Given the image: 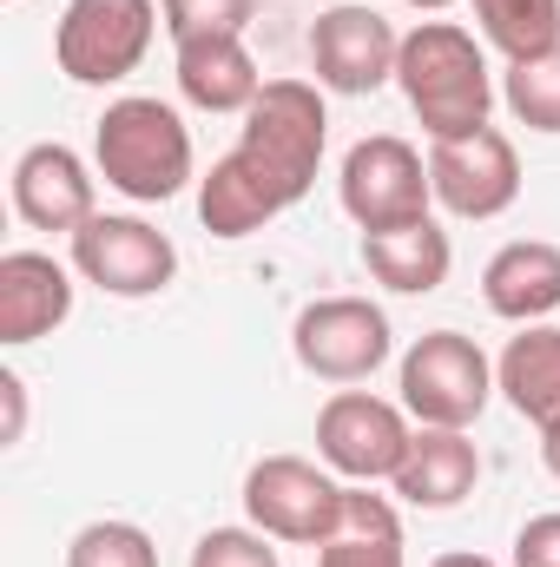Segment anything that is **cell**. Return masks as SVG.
Here are the masks:
<instances>
[{
	"instance_id": "obj_1",
	"label": "cell",
	"mask_w": 560,
	"mask_h": 567,
	"mask_svg": "<svg viewBox=\"0 0 560 567\" xmlns=\"http://www.w3.org/2000/svg\"><path fill=\"white\" fill-rule=\"evenodd\" d=\"M330 113L310 80H265V93L245 113L238 145L198 178V218L211 238H251L283 218L323 165Z\"/></svg>"
},
{
	"instance_id": "obj_2",
	"label": "cell",
	"mask_w": 560,
	"mask_h": 567,
	"mask_svg": "<svg viewBox=\"0 0 560 567\" xmlns=\"http://www.w3.org/2000/svg\"><path fill=\"white\" fill-rule=\"evenodd\" d=\"M396 86L409 93L422 133L428 140H462V133H481L488 113H495V80H488V60L475 47L468 27L455 20H422L416 33H403V53H396Z\"/></svg>"
},
{
	"instance_id": "obj_3",
	"label": "cell",
	"mask_w": 560,
	"mask_h": 567,
	"mask_svg": "<svg viewBox=\"0 0 560 567\" xmlns=\"http://www.w3.org/2000/svg\"><path fill=\"white\" fill-rule=\"evenodd\" d=\"M100 178L139 205H165L191 185V133L165 100H113L93 133Z\"/></svg>"
},
{
	"instance_id": "obj_4",
	"label": "cell",
	"mask_w": 560,
	"mask_h": 567,
	"mask_svg": "<svg viewBox=\"0 0 560 567\" xmlns=\"http://www.w3.org/2000/svg\"><path fill=\"white\" fill-rule=\"evenodd\" d=\"M343 495H350V482H336V468H317L303 455H265L245 475L251 528H265L271 542H290V548L336 542L343 535Z\"/></svg>"
},
{
	"instance_id": "obj_5",
	"label": "cell",
	"mask_w": 560,
	"mask_h": 567,
	"mask_svg": "<svg viewBox=\"0 0 560 567\" xmlns=\"http://www.w3.org/2000/svg\"><path fill=\"white\" fill-rule=\"evenodd\" d=\"M152 33H158L152 0H66L53 27V60L73 86H120L152 53Z\"/></svg>"
},
{
	"instance_id": "obj_6",
	"label": "cell",
	"mask_w": 560,
	"mask_h": 567,
	"mask_svg": "<svg viewBox=\"0 0 560 567\" xmlns=\"http://www.w3.org/2000/svg\"><path fill=\"white\" fill-rule=\"evenodd\" d=\"M343 212L356 218V231H403L422 225L428 205H435V185H428V158L396 133H376V140H356L343 152Z\"/></svg>"
},
{
	"instance_id": "obj_7",
	"label": "cell",
	"mask_w": 560,
	"mask_h": 567,
	"mask_svg": "<svg viewBox=\"0 0 560 567\" xmlns=\"http://www.w3.org/2000/svg\"><path fill=\"white\" fill-rule=\"evenodd\" d=\"M495 396V363L462 330H428L403 357V410L428 429H468Z\"/></svg>"
},
{
	"instance_id": "obj_8",
	"label": "cell",
	"mask_w": 560,
	"mask_h": 567,
	"mask_svg": "<svg viewBox=\"0 0 560 567\" xmlns=\"http://www.w3.org/2000/svg\"><path fill=\"white\" fill-rule=\"evenodd\" d=\"M290 350L323 383H363L390 363V317L370 297H317L297 310Z\"/></svg>"
},
{
	"instance_id": "obj_9",
	"label": "cell",
	"mask_w": 560,
	"mask_h": 567,
	"mask_svg": "<svg viewBox=\"0 0 560 567\" xmlns=\"http://www.w3.org/2000/svg\"><path fill=\"white\" fill-rule=\"evenodd\" d=\"M409 416L370 390H336L317 410V455L323 468H336L343 482H396L403 455H409Z\"/></svg>"
},
{
	"instance_id": "obj_10",
	"label": "cell",
	"mask_w": 560,
	"mask_h": 567,
	"mask_svg": "<svg viewBox=\"0 0 560 567\" xmlns=\"http://www.w3.org/2000/svg\"><path fill=\"white\" fill-rule=\"evenodd\" d=\"M73 271L100 284L106 297H158L178 278V251L158 225L126 218V212H93L73 231Z\"/></svg>"
},
{
	"instance_id": "obj_11",
	"label": "cell",
	"mask_w": 560,
	"mask_h": 567,
	"mask_svg": "<svg viewBox=\"0 0 560 567\" xmlns=\"http://www.w3.org/2000/svg\"><path fill=\"white\" fill-rule=\"evenodd\" d=\"M396 53H403V33L363 0H336L310 27V73H317V86L350 93V100H363L383 80H396Z\"/></svg>"
},
{
	"instance_id": "obj_12",
	"label": "cell",
	"mask_w": 560,
	"mask_h": 567,
	"mask_svg": "<svg viewBox=\"0 0 560 567\" xmlns=\"http://www.w3.org/2000/svg\"><path fill=\"white\" fill-rule=\"evenodd\" d=\"M428 185L435 205L455 218H501L521 198V152L495 126L462 140H428Z\"/></svg>"
},
{
	"instance_id": "obj_13",
	"label": "cell",
	"mask_w": 560,
	"mask_h": 567,
	"mask_svg": "<svg viewBox=\"0 0 560 567\" xmlns=\"http://www.w3.org/2000/svg\"><path fill=\"white\" fill-rule=\"evenodd\" d=\"M13 212L33 231H80L93 218V172L73 145L40 140L13 158Z\"/></svg>"
},
{
	"instance_id": "obj_14",
	"label": "cell",
	"mask_w": 560,
	"mask_h": 567,
	"mask_svg": "<svg viewBox=\"0 0 560 567\" xmlns=\"http://www.w3.org/2000/svg\"><path fill=\"white\" fill-rule=\"evenodd\" d=\"M73 317V278L46 251L0 258V343H40Z\"/></svg>"
},
{
	"instance_id": "obj_15",
	"label": "cell",
	"mask_w": 560,
	"mask_h": 567,
	"mask_svg": "<svg viewBox=\"0 0 560 567\" xmlns=\"http://www.w3.org/2000/svg\"><path fill=\"white\" fill-rule=\"evenodd\" d=\"M178 93L205 113H251L265 93V73L245 47V33H191L178 40Z\"/></svg>"
},
{
	"instance_id": "obj_16",
	"label": "cell",
	"mask_w": 560,
	"mask_h": 567,
	"mask_svg": "<svg viewBox=\"0 0 560 567\" xmlns=\"http://www.w3.org/2000/svg\"><path fill=\"white\" fill-rule=\"evenodd\" d=\"M475 482H481L475 442H468L462 429H428L422 423L416 435H409V455H403V468H396L390 488H396L409 508H455V502L475 495Z\"/></svg>"
},
{
	"instance_id": "obj_17",
	"label": "cell",
	"mask_w": 560,
	"mask_h": 567,
	"mask_svg": "<svg viewBox=\"0 0 560 567\" xmlns=\"http://www.w3.org/2000/svg\"><path fill=\"white\" fill-rule=\"evenodd\" d=\"M481 297L508 323H541L548 310H560V245H548V238L501 245L481 271Z\"/></svg>"
},
{
	"instance_id": "obj_18",
	"label": "cell",
	"mask_w": 560,
	"mask_h": 567,
	"mask_svg": "<svg viewBox=\"0 0 560 567\" xmlns=\"http://www.w3.org/2000/svg\"><path fill=\"white\" fill-rule=\"evenodd\" d=\"M495 390L508 396L515 416H528L535 429L560 423V330L554 323H521V337L495 363Z\"/></svg>"
},
{
	"instance_id": "obj_19",
	"label": "cell",
	"mask_w": 560,
	"mask_h": 567,
	"mask_svg": "<svg viewBox=\"0 0 560 567\" xmlns=\"http://www.w3.org/2000/svg\"><path fill=\"white\" fill-rule=\"evenodd\" d=\"M363 265H370L376 284H390L403 297H428V290L448 284L455 245H448V231L435 218H422V225H403V231H370L363 238Z\"/></svg>"
},
{
	"instance_id": "obj_20",
	"label": "cell",
	"mask_w": 560,
	"mask_h": 567,
	"mask_svg": "<svg viewBox=\"0 0 560 567\" xmlns=\"http://www.w3.org/2000/svg\"><path fill=\"white\" fill-rule=\"evenodd\" d=\"M475 20H481V40L501 47L508 60L560 47V0H475Z\"/></svg>"
},
{
	"instance_id": "obj_21",
	"label": "cell",
	"mask_w": 560,
	"mask_h": 567,
	"mask_svg": "<svg viewBox=\"0 0 560 567\" xmlns=\"http://www.w3.org/2000/svg\"><path fill=\"white\" fill-rule=\"evenodd\" d=\"M501 100H508V113L528 133H560V47L528 53V60H508Z\"/></svg>"
},
{
	"instance_id": "obj_22",
	"label": "cell",
	"mask_w": 560,
	"mask_h": 567,
	"mask_svg": "<svg viewBox=\"0 0 560 567\" xmlns=\"http://www.w3.org/2000/svg\"><path fill=\"white\" fill-rule=\"evenodd\" d=\"M66 567H158V548L133 522H86L66 542Z\"/></svg>"
},
{
	"instance_id": "obj_23",
	"label": "cell",
	"mask_w": 560,
	"mask_h": 567,
	"mask_svg": "<svg viewBox=\"0 0 560 567\" xmlns=\"http://www.w3.org/2000/svg\"><path fill=\"white\" fill-rule=\"evenodd\" d=\"M158 13H165V33L178 47L191 33H245L258 0H158Z\"/></svg>"
},
{
	"instance_id": "obj_24",
	"label": "cell",
	"mask_w": 560,
	"mask_h": 567,
	"mask_svg": "<svg viewBox=\"0 0 560 567\" xmlns=\"http://www.w3.org/2000/svg\"><path fill=\"white\" fill-rule=\"evenodd\" d=\"M191 567H283V561L265 528H211L191 548Z\"/></svg>"
},
{
	"instance_id": "obj_25",
	"label": "cell",
	"mask_w": 560,
	"mask_h": 567,
	"mask_svg": "<svg viewBox=\"0 0 560 567\" xmlns=\"http://www.w3.org/2000/svg\"><path fill=\"white\" fill-rule=\"evenodd\" d=\"M317 567H409L403 542H376V535H336L317 548Z\"/></svg>"
},
{
	"instance_id": "obj_26",
	"label": "cell",
	"mask_w": 560,
	"mask_h": 567,
	"mask_svg": "<svg viewBox=\"0 0 560 567\" xmlns=\"http://www.w3.org/2000/svg\"><path fill=\"white\" fill-rule=\"evenodd\" d=\"M515 567H560V515H535L515 535Z\"/></svg>"
},
{
	"instance_id": "obj_27",
	"label": "cell",
	"mask_w": 560,
	"mask_h": 567,
	"mask_svg": "<svg viewBox=\"0 0 560 567\" xmlns=\"http://www.w3.org/2000/svg\"><path fill=\"white\" fill-rule=\"evenodd\" d=\"M0 403H7V423H0V442H20L27 429V383L13 370H0Z\"/></svg>"
},
{
	"instance_id": "obj_28",
	"label": "cell",
	"mask_w": 560,
	"mask_h": 567,
	"mask_svg": "<svg viewBox=\"0 0 560 567\" xmlns=\"http://www.w3.org/2000/svg\"><path fill=\"white\" fill-rule=\"evenodd\" d=\"M541 455H548V468H554V482H560V423L541 429Z\"/></svg>"
},
{
	"instance_id": "obj_29",
	"label": "cell",
	"mask_w": 560,
	"mask_h": 567,
	"mask_svg": "<svg viewBox=\"0 0 560 567\" xmlns=\"http://www.w3.org/2000/svg\"><path fill=\"white\" fill-rule=\"evenodd\" d=\"M428 567H495L488 555H435Z\"/></svg>"
},
{
	"instance_id": "obj_30",
	"label": "cell",
	"mask_w": 560,
	"mask_h": 567,
	"mask_svg": "<svg viewBox=\"0 0 560 567\" xmlns=\"http://www.w3.org/2000/svg\"><path fill=\"white\" fill-rule=\"evenodd\" d=\"M409 7H422V13H442V7H455V0H409Z\"/></svg>"
}]
</instances>
